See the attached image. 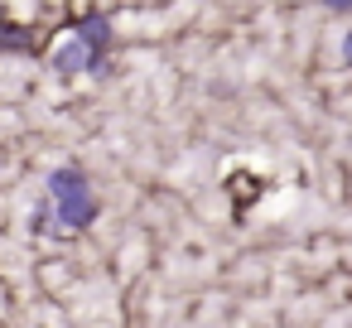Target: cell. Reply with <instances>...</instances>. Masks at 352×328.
I'll return each instance as SVG.
<instances>
[{
  "instance_id": "cell-2",
  "label": "cell",
  "mask_w": 352,
  "mask_h": 328,
  "mask_svg": "<svg viewBox=\"0 0 352 328\" xmlns=\"http://www.w3.org/2000/svg\"><path fill=\"white\" fill-rule=\"evenodd\" d=\"M54 68H58V73H97V68H102V54H97L92 44L73 39V44H63V49L54 54Z\"/></svg>"
},
{
  "instance_id": "cell-3",
  "label": "cell",
  "mask_w": 352,
  "mask_h": 328,
  "mask_svg": "<svg viewBox=\"0 0 352 328\" xmlns=\"http://www.w3.org/2000/svg\"><path fill=\"white\" fill-rule=\"evenodd\" d=\"M323 6H328V10H338V15H347V10H352V0H323Z\"/></svg>"
},
{
  "instance_id": "cell-4",
  "label": "cell",
  "mask_w": 352,
  "mask_h": 328,
  "mask_svg": "<svg viewBox=\"0 0 352 328\" xmlns=\"http://www.w3.org/2000/svg\"><path fill=\"white\" fill-rule=\"evenodd\" d=\"M342 58H347V63H352V34H347V39H342Z\"/></svg>"
},
{
  "instance_id": "cell-1",
  "label": "cell",
  "mask_w": 352,
  "mask_h": 328,
  "mask_svg": "<svg viewBox=\"0 0 352 328\" xmlns=\"http://www.w3.org/2000/svg\"><path fill=\"white\" fill-rule=\"evenodd\" d=\"M49 203H54V217L68 227V232H82L97 212V198H92V184L82 169H54L49 174Z\"/></svg>"
}]
</instances>
